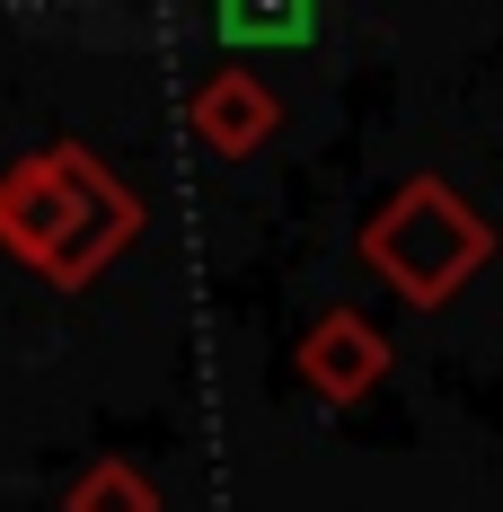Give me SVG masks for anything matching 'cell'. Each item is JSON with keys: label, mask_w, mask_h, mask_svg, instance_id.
<instances>
[{"label": "cell", "mask_w": 503, "mask_h": 512, "mask_svg": "<svg viewBox=\"0 0 503 512\" xmlns=\"http://www.w3.org/2000/svg\"><path fill=\"white\" fill-rule=\"evenodd\" d=\"M142 239V195L80 142H45L0 177V256L36 265L53 292L98 283Z\"/></svg>", "instance_id": "1"}, {"label": "cell", "mask_w": 503, "mask_h": 512, "mask_svg": "<svg viewBox=\"0 0 503 512\" xmlns=\"http://www.w3.org/2000/svg\"><path fill=\"white\" fill-rule=\"evenodd\" d=\"M486 256H495V230L451 177H406L398 195L362 221V265L415 309H442Z\"/></svg>", "instance_id": "2"}, {"label": "cell", "mask_w": 503, "mask_h": 512, "mask_svg": "<svg viewBox=\"0 0 503 512\" xmlns=\"http://www.w3.org/2000/svg\"><path fill=\"white\" fill-rule=\"evenodd\" d=\"M292 371L309 380V398H327V407H362L380 380H389V336L362 318V309H318L301 327V345H292Z\"/></svg>", "instance_id": "3"}, {"label": "cell", "mask_w": 503, "mask_h": 512, "mask_svg": "<svg viewBox=\"0 0 503 512\" xmlns=\"http://www.w3.org/2000/svg\"><path fill=\"white\" fill-rule=\"evenodd\" d=\"M186 133H195L212 159H248V151H265V142L283 133V98H274L256 71L221 62V71H203L195 89H186Z\"/></svg>", "instance_id": "4"}, {"label": "cell", "mask_w": 503, "mask_h": 512, "mask_svg": "<svg viewBox=\"0 0 503 512\" xmlns=\"http://www.w3.org/2000/svg\"><path fill=\"white\" fill-rule=\"evenodd\" d=\"M212 18H221V36H239V45H309L318 0H212Z\"/></svg>", "instance_id": "5"}, {"label": "cell", "mask_w": 503, "mask_h": 512, "mask_svg": "<svg viewBox=\"0 0 503 512\" xmlns=\"http://www.w3.org/2000/svg\"><path fill=\"white\" fill-rule=\"evenodd\" d=\"M62 512H159V486L133 460H89L62 486Z\"/></svg>", "instance_id": "6"}]
</instances>
